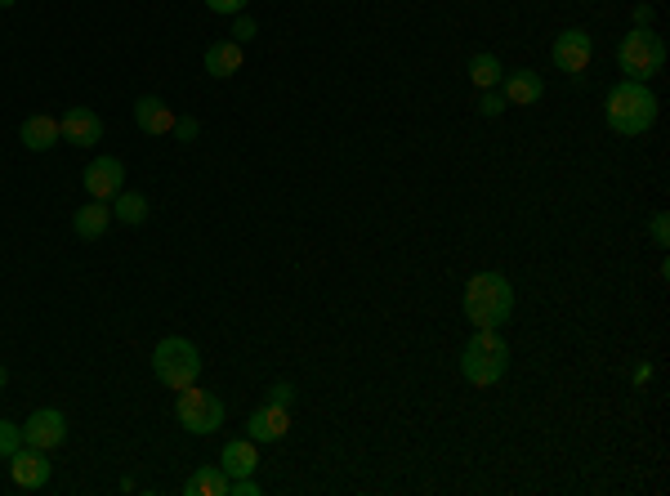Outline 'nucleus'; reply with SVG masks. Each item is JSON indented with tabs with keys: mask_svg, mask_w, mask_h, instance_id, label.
I'll return each instance as SVG.
<instances>
[{
	"mask_svg": "<svg viewBox=\"0 0 670 496\" xmlns=\"http://www.w3.org/2000/svg\"><path fill=\"white\" fill-rule=\"evenodd\" d=\"M514 313V286L505 273H474L465 282V318L474 327H505Z\"/></svg>",
	"mask_w": 670,
	"mask_h": 496,
	"instance_id": "1",
	"label": "nucleus"
},
{
	"mask_svg": "<svg viewBox=\"0 0 670 496\" xmlns=\"http://www.w3.org/2000/svg\"><path fill=\"white\" fill-rule=\"evenodd\" d=\"M657 108H662V103H657V94L648 90L644 81H621V85H612V90H608V126L617 130V135H626V139L653 130Z\"/></svg>",
	"mask_w": 670,
	"mask_h": 496,
	"instance_id": "2",
	"label": "nucleus"
},
{
	"mask_svg": "<svg viewBox=\"0 0 670 496\" xmlns=\"http://www.w3.org/2000/svg\"><path fill=\"white\" fill-rule=\"evenodd\" d=\"M461 371H465L469 385H478V389L496 385V380L510 371V349H505V340L496 336L492 327H478L461 354Z\"/></svg>",
	"mask_w": 670,
	"mask_h": 496,
	"instance_id": "3",
	"label": "nucleus"
},
{
	"mask_svg": "<svg viewBox=\"0 0 670 496\" xmlns=\"http://www.w3.org/2000/svg\"><path fill=\"white\" fill-rule=\"evenodd\" d=\"M152 371H157V380L166 389H188V385H197V376H201V354H197V345L193 340H184V336H166L157 349H152Z\"/></svg>",
	"mask_w": 670,
	"mask_h": 496,
	"instance_id": "4",
	"label": "nucleus"
},
{
	"mask_svg": "<svg viewBox=\"0 0 670 496\" xmlns=\"http://www.w3.org/2000/svg\"><path fill=\"white\" fill-rule=\"evenodd\" d=\"M617 63H621V72H626V81H644L648 85L666 63V41L657 32H648V27H635L630 36H621Z\"/></svg>",
	"mask_w": 670,
	"mask_h": 496,
	"instance_id": "5",
	"label": "nucleus"
},
{
	"mask_svg": "<svg viewBox=\"0 0 670 496\" xmlns=\"http://www.w3.org/2000/svg\"><path fill=\"white\" fill-rule=\"evenodd\" d=\"M175 416L188 434H215V429L224 425V403H219L210 389L188 385V389H179V398H175Z\"/></svg>",
	"mask_w": 670,
	"mask_h": 496,
	"instance_id": "6",
	"label": "nucleus"
},
{
	"mask_svg": "<svg viewBox=\"0 0 670 496\" xmlns=\"http://www.w3.org/2000/svg\"><path fill=\"white\" fill-rule=\"evenodd\" d=\"M590 54H595V45H590V32H581V27H568V32L554 36L550 59H554V68H559V72H568V76H577V81H581V72L590 68Z\"/></svg>",
	"mask_w": 670,
	"mask_h": 496,
	"instance_id": "7",
	"label": "nucleus"
},
{
	"mask_svg": "<svg viewBox=\"0 0 670 496\" xmlns=\"http://www.w3.org/2000/svg\"><path fill=\"white\" fill-rule=\"evenodd\" d=\"M63 438H67V416L59 412V407H36V412L27 416V425H23V443L27 447L54 452Z\"/></svg>",
	"mask_w": 670,
	"mask_h": 496,
	"instance_id": "8",
	"label": "nucleus"
},
{
	"mask_svg": "<svg viewBox=\"0 0 670 496\" xmlns=\"http://www.w3.org/2000/svg\"><path fill=\"white\" fill-rule=\"evenodd\" d=\"M121 188H126V166H121L117 157H94L90 166H85V193H90L94 202H112Z\"/></svg>",
	"mask_w": 670,
	"mask_h": 496,
	"instance_id": "9",
	"label": "nucleus"
},
{
	"mask_svg": "<svg viewBox=\"0 0 670 496\" xmlns=\"http://www.w3.org/2000/svg\"><path fill=\"white\" fill-rule=\"evenodd\" d=\"M9 474H14L18 488L36 492V488H45V483H50L54 465H50V456H45L41 447H27V443H23L14 456H9Z\"/></svg>",
	"mask_w": 670,
	"mask_h": 496,
	"instance_id": "10",
	"label": "nucleus"
},
{
	"mask_svg": "<svg viewBox=\"0 0 670 496\" xmlns=\"http://www.w3.org/2000/svg\"><path fill=\"white\" fill-rule=\"evenodd\" d=\"M59 130H63V139L72 143V148H94V143L103 139V117L94 108H67Z\"/></svg>",
	"mask_w": 670,
	"mask_h": 496,
	"instance_id": "11",
	"label": "nucleus"
},
{
	"mask_svg": "<svg viewBox=\"0 0 670 496\" xmlns=\"http://www.w3.org/2000/svg\"><path fill=\"white\" fill-rule=\"evenodd\" d=\"M286 429H291V412H286L282 403H264L251 412V421H246V438H255V443H277V438H286Z\"/></svg>",
	"mask_w": 670,
	"mask_h": 496,
	"instance_id": "12",
	"label": "nucleus"
},
{
	"mask_svg": "<svg viewBox=\"0 0 670 496\" xmlns=\"http://www.w3.org/2000/svg\"><path fill=\"white\" fill-rule=\"evenodd\" d=\"M134 121H139L143 135H170V130H175V112H170L166 99H157V94H143V99L134 103Z\"/></svg>",
	"mask_w": 670,
	"mask_h": 496,
	"instance_id": "13",
	"label": "nucleus"
},
{
	"mask_svg": "<svg viewBox=\"0 0 670 496\" xmlns=\"http://www.w3.org/2000/svg\"><path fill=\"white\" fill-rule=\"evenodd\" d=\"M255 438H233V443L224 447V456H219V470L228 474V479H246V474H255V465H260V452H255Z\"/></svg>",
	"mask_w": 670,
	"mask_h": 496,
	"instance_id": "14",
	"label": "nucleus"
},
{
	"mask_svg": "<svg viewBox=\"0 0 670 496\" xmlns=\"http://www.w3.org/2000/svg\"><path fill=\"white\" fill-rule=\"evenodd\" d=\"M501 94H505V103H519V108H528V103H536L545 94V81L536 72H510L505 76V85H501Z\"/></svg>",
	"mask_w": 670,
	"mask_h": 496,
	"instance_id": "15",
	"label": "nucleus"
},
{
	"mask_svg": "<svg viewBox=\"0 0 670 496\" xmlns=\"http://www.w3.org/2000/svg\"><path fill=\"white\" fill-rule=\"evenodd\" d=\"M108 224H112V206L108 202H90V206H81V211L72 215V233L85 237V242L103 237V233H108Z\"/></svg>",
	"mask_w": 670,
	"mask_h": 496,
	"instance_id": "16",
	"label": "nucleus"
},
{
	"mask_svg": "<svg viewBox=\"0 0 670 496\" xmlns=\"http://www.w3.org/2000/svg\"><path fill=\"white\" fill-rule=\"evenodd\" d=\"M59 139H63L59 121L45 117V112H36V117H27V121H23V143H27L32 152H50Z\"/></svg>",
	"mask_w": 670,
	"mask_h": 496,
	"instance_id": "17",
	"label": "nucleus"
},
{
	"mask_svg": "<svg viewBox=\"0 0 670 496\" xmlns=\"http://www.w3.org/2000/svg\"><path fill=\"white\" fill-rule=\"evenodd\" d=\"M206 72L210 76H233L242 72V45L237 41H215L206 50Z\"/></svg>",
	"mask_w": 670,
	"mask_h": 496,
	"instance_id": "18",
	"label": "nucleus"
},
{
	"mask_svg": "<svg viewBox=\"0 0 670 496\" xmlns=\"http://www.w3.org/2000/svg\"><path fill=\"white\" fill-rule=\"evenodd\" d=\"M184 492L188 496H228V474L219 465H201L197 474H188Z\"/></svg>",
	"mask_w": 670,
	"mask_h": 496,
	"instance_id": "19",
	"label": "nucleus"
},
{
	"mask_svg": "<svg viewBox=\"0 0 670 496\" xmlns=\"http://www.w3.org/2000/svg\"><path fill=\"white\" fill-rule=\"evenodd\" d=\"M112 219H121V224H143V219H148V197L121 188V193L112 197Z\"/></svg>",
	"mask_w": 670,
	"mask_h": 496,
	"instance_id": "20",
	"label": "nucleus"
},
{
	"mask_svg": "<svg viewBox=\"0 0 670 496\" xmlns=\"http://www.w3.org/2000/svg\"><path fill=\"white\" fill-rule=\"evenodd\" d=\"M501 59H496V54H474V59H469V81L478 85V90H496V85H501Z\"/></svg>",
	"mask_w": 670,
	"mask_h": 496,
	"instance_id": "21",
	"label": "nucleus"
},
{
	"mask_svg": "<svg viewBox=\"0 0 670 496\" xmlns=\"http://www.w3.org/2000/svg\"><path fill=\"white\" fill-rule=\"evenodd\" d=\"M18 447H23V425L0 421V456H14Z\"/></svg>",
	"mask_w": 670,
	"mask_h": 496,
	"instance_id": "22",
	"label": "nucleus"
},
{
	"mask_svg": "<svg viewBox=\"0 0 670 496\" xmlns=\"http://www.w3.org/2000/svg\"><path fill=\"white\" fill-rule=\"evenodd\" d=\"M228 496H260L255 474H246V479H228Z\"/></svg>",
	"mask_w": 670,
	"mask_h": 496,
	"instance_id": "23",
	"label": "nucleus"
},
{
	"mask_svg": "<svg viewBox=\"0 0 670 496\" xmlns=\"http://www.w3.org/2000/svg\"><path fill=\"white\" fill-rule=\"evenodd\" d=\"M501 108H505V94H496V90H487L483 103H478V112H483V117H501Z\"/></svg>",
	"mask_w": 670,
	"mask_h": 496,
	"instance_id": "24",
	"label": "nucleus"
},
{
	"mask_svg": "<svg viewBox=\"0 0 670 496\" xmlns=\"http://www.w3.org/2000/svg\"><path fill=\"white\" fill-rule=\"evenodd\" d=\"M197 121L193 117H175V130H170V135H179V143H193L197 139Z\"/></svg>",
	"mask_w": 670,
	"mask_h": 496,
	"instance_id": "25",
	"label": "nucleus"
},
{
	"mask_svg": "<svg viewBox=\"0 0 670 496\" xmlns=\"http://www.w3.org/2000/svg\"><path fill=\"white\" fill-rule=\"evenodd\" d=\"M653 242L662 246V251L670 246V219L666 215H653Z\"/></svg>",
	"mask_w": 670,
	"mask_h": 496,
	"instance_id": "26",
	"label": "nucleus"
},
{
	"mask_svg": "<svg viewBox=\"0 0 670 496\" xmlns=\"http://www.w3.org/2000/svg\"><path fill=\"white\" fill-rule=\"evenodd\" d=\"M210 9H215V14H242L246 5H251V0H206Z\"/></svg>",
	"mask_w": 670,
	"mask_h": 496,
	"instance_id": "27",
	"label": "nucleus"
},
{
	"mask_svg": "<svg viewBox=\"0 0 670 496\" xmlns=\"http://www.w3.org/2000/svg\"><path fill=\"white\" fill-rule=\"evenodd\" d=\"M251 36H255V18H237V23H233V41L246 45Z\"/></svg>",
	"mask_w": 670,
	"mask_h": 496,
	"instance_id": "28",
	"label": "nucleus"
},
{
	"mask_svg": "<svg viewBox=\"0 0 670 496\" xmlns=\"http://www.w3.org/2000/svg\"><path fill=\"white\" fill-rule=\"evenodd\" d=\"M268 403L291 407V403H295V389H291V385H273V389H268Z\"/></svg>",
	"mask_w": 670,
	"mask_h": 496,
	"instance_id": "29",
	"label": "nucleus"
},
{
	"mask_svg": "<svg viewBox=\"0 0 670 496\" xmlns=\"http://www.w3.org/2000/svg\"><path fill=\"white\" fill-rule=\"evenodd\" d=\"M648 18H653V9L639 5V9H635V23H639V27H648Z\"/></svg>",
	"mask_w": 670,
	"mask_h": 496,
	"instance_id": "30",
	"label": "nucleus"
},
{
	"mask_svg": "<svg viewBox=\"0 0 670 496\" xmlns=\"http://www.w3.org/2000/svg\"><path fill=\"white\" fill-rule=\"evenodd\" d=\"M5 385H9V371H5V367H0V389H5Z\"/></svg>",
	"mask_w": 670,
	"mask_h": 496,
	"instance_id": "31",
	"label": "nucleus"
},
{
	"mask_svg": "<svg viewBox=\"0 0 670 496\" xmlns=\"http://www.w3.org/2000/svg\"><path fill=\"white\" fill-rule=\"evenodd\" d=\"M5 5H14V0H0V9H5Z\"/></svg>",
	"mask_w": 670,
	"mask_h": 496,
	"instance_id": "32",
	"label": "nucleus"
}]
</instances>
